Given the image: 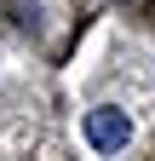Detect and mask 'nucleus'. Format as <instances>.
<instances>
[{"instance_id":"1","label":"nucleus","mask_w":155,"mask_h":161,"mask_svg":"<svg viewBox=\"0 0 155 161\" xmlns=\"http://www.w3.org/2000/svg\"><path fill=\"white\" fill-rule=\"evenodd\" d=\"M86 144L98 150V155H115V150H126V144H132V115H126V109H115V104H98V109H86Z\"/></svg>"}]
</instances>
